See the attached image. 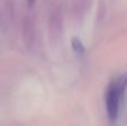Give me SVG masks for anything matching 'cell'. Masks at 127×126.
<instances>
[{
    "instance_id": "cell-3",
    "label": "cell",
    "mask_w": 127,
    "mask_h": 126,
    "mask_svg": "<svg viewBox=\"0 0 127 126\" xmlns=\"http://www.w3.org/2000/svg\"><path fill=\"white\" fill-rule=\"evenodd\" d=\"M3 11L8 18L9 24H12L15 20L16 15V7H15V0H4L3 3Z\"/></svg>"
},
{
    "instance_id": "cell-1",
    "label": "cell",
    "mask_w": 127,
    "mask_h": 126,
    "mask_svg": "<svg viewBox=\"0 0 127 126\" xmlns=\"http://www.w3.org/2000/svg\"><path fill=\"white\" fill-rule=\"evenodd\" d=\"M127 89V73L115 77L108 84L105 93V104L107 115L112 122H115L118 117L122 103L125 97Z\"/></svg>"
},
{
    "instance_id": "cell-2",
    "label": "cell",
    "mask_w": 127,
    "mask_h": 126,
    "mask_svg": "<svg viewBox=\"0 0 127 126\" xmlns=\"http://www.w3.org/2000/svg\"><path fill=\"white\" fill-rule=\"evenodd\" d=\"M21 35L25 45L30 47L35 40V25L30 16H26L21 24Z\"/></svg>"
},
{
    "instance_id": "cell-4",
    "label": "cell",
    "mask_w": 127,
    "mask_h": 126,
    "mask_svg": "<svg viewBox=\"0 0 127 126\" xmlns=\"http://www.w3.org/2000/svg\"><path fill=\"white\" fill-rule=\"evenodd\" d=\"M71 47H72L74 53L78 56H81L84 53H85V47H84L83 42H81L77 37H74L71 39Z\"/></svg>"
},
{
    "instance_id": "cell-6",
    "label": "cell",
    "mask_w": 127,
    "mask_h": 126,
    "mask_svg": "<svg viewBox=\"0 0 127 126\" xmlns=\"http://www.w3.org/2000/svg\"><path fill=\"white\" fill-rule=\"evenodd\" d=\"M36 0H27V4H28V8H31V7L35 4Z\"/></svg>"
},
{
    "instance_id": "cell-5",
    "label": "cell",
    "mask_w": 127,
    "mask_h": 126,
    "mask_svg": "<svg viewBox=\"0 0 127 126\" xmlns=\"http://www.w3.org/2000/svg\"><path fill=\"white\" fill-rule=\"evenodd\" d=\"M9 24L8 21V18H7L6 13H4L3 9L0 8V28L1 29H6L7 28V25Z\"/></svg>"
}]
</instances>
